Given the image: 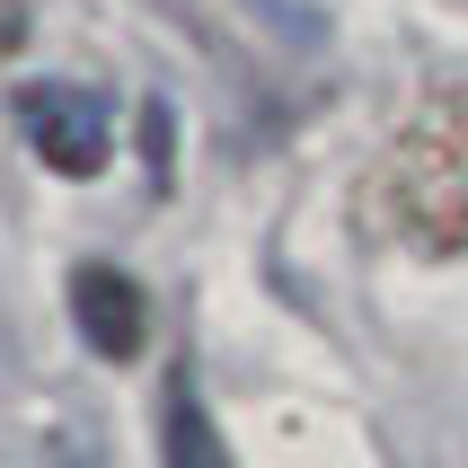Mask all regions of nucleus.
I'll return each mask as SVG.
<instances>
[{
    "label": "nucleus",
    "mask_w": 468,
    "mask_h": 468,
    "mask_svg": "<svg viewBox=\"0 0 468 468\" xmlns=\"http://www.w3.org/2000/svg\"><path fill=\"white\" fill-rule=\"evenodd\" d=\"M18 133H27V151L45 159L53 177H98L106 151H115L106 98H89V89H71V80H27L18 89Z\"/></svg>",
    "instance_id": "nucleus-1"
},
{
    "label": "nucleus",
    "mask_w": 468,
    "mask_h": 468,
    "mask_svg": "<svg viewBox=\"0 0 468 468\" xmlns=\"http://www.w3.org/2000/svg\"><path fill=\"white\" fill-rule=\"evenodd\" d=\"M71 327L89 354H106V363H133L142 354V336H151V301H142V283H133L124 265H80L71 274Z\"/></svg>",
    "instance_id": "nucleus-2"
},
{
    "label": "nucleus",
    "mask_w": 468,
    "mask_h": 468,
    "mask_svg": "<svg viewBox=\"0 0 468 468\" xmlns=\"http://www.w3.org/2000/svg\"><path fill=\"white\" fill-rule=\"evenodd\" d=\"M159 451H168V468H230V451H221V433H212L204 398H195V380H168V424H159Z\"/></svg>",
    "instance_id": "nucleus-3"
},
{
    "label": "nucleus",
    "mask_w": 468,
    "mask_h": 468,
    "mask_svg": "<svg viewBox=\"0 0 468 468\" xmlns=\"http://www.w3.org/2000/svg\"><path fill=\"white\" fill-rule=\"evenodd\" d=\"M142 151H151V186H168V106H142Z\"/></svg>",
    "instance_id": "nucleus-4"
},
{
    "label": "nucleus",
    "mask_w": 468,
    "mask_h": 468,
    "mask_svg": "<svg viewBox=\"0 0 468 468\" xmlns=\"http://www.w3.org/2000/svg\"><path fill=\"white\" fill-rule=\"evenodd\" d=\"M27 45V0H0V53Z\"/></svg>",
    "instance_id": "nucleus-5"
},
{
    "label": "nucleus",
    "mask_w": 468,
    "mask_h": 468,
    "mask_svg": "<svg viewBox=\"0 0 468 468\" xmlns=\"http://www.w3.org/2000/svg\"><path fill=\"white\" fill-rule=\"evenodd\" d=\"M53 468H98V451L80 442V433H62V442H53Z\"/></svg>",
    "instance_id": "nucleus-6"
}]
</instances>
